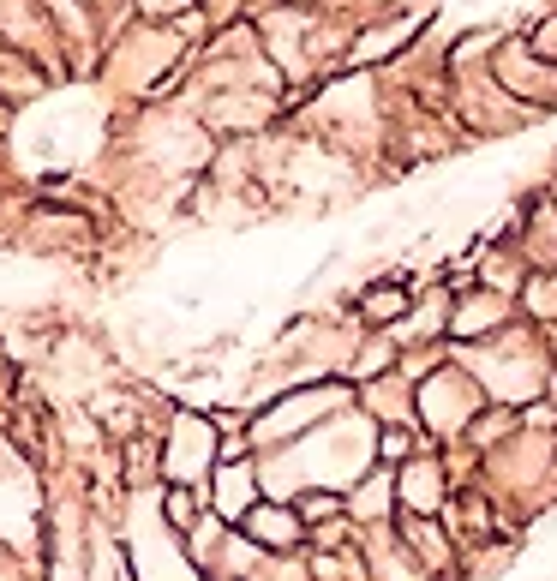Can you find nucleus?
<instances>
[{
	"mask_svg": "<svg viewBox=\"0 0 557 581\" xmlns=\"http://www.w3.org/2000/svg\"><path fill=\"white\" fill-rule=\"evenodd\" d=\"M210 456H216V438H210V426H204V420H180V426H174V474H186V468L198 474Z\"/></svg>",
	"mask_w": 557,
	"mask_h": 581,
	"instance_id": "f257e3e1",
	"label": "nucleus"
},
{
	"mask_svg": "<svg viewBox=\"0 0 557 581\" xmlns=\"http://www.w3.org/2000/svg\"><path fill=\"white\" fill-rule=\"evenodd\" d=\"M366 312H372V318H402V312H408V288H396V282H390V288H372V294H366Z\"/></svg>",
	"mask_w": 557,
	"mask_h": 581,
	"instance_id": "20e7f679",
	"label": "nucleus"
},
{
	"mask_svg": "<svg viewBox=\"0 0 557 581\" xmlns=\"http://www.w3.org/2000/svg\"><path fill=\"white\" fill-rule=\"evenodd\" d=\"M216 510L222 516H252V474L246 468H222L216 474Z\"/></svg>",
	"mask_w": 557,
	"mask_h": 581,
	"instance_id": "7ed1b4c3",
	"label": "nucleus"
},
{
	"mask_svg": "<svg viewBox=\"0 0 557 581\" xmlns=\"http://www.w3.org/2000/svg\"><path fill=\"white\" fill-rule=\"evenodd\" d=\"M408 504L414 510H438V474L432 468H414L408 474Z\"/></svg>",
	"mask_w": 557,
	"mask_h": 581,
	"instance_id": "39448f33",
	"label": "nucleus"
},
{
	"mask_svg": "<svg viewBox=\"0 0 557 581\" xmlns=\"http://www.w3.org/2000/svg\"><path fill=\"white\" fill-rule=\"evenodd\" d=\"M252 534H258V546H276V552L306 540V528H300L294 510H252Z\"/></svg>",
	"mask_w": 557,
	"mask_h": 581,
	"instance_id": "f03ea898",
	"label": "nucleus"
}]
</instances>
